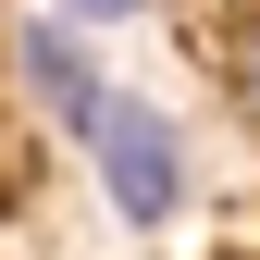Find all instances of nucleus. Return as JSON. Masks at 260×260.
<instances>
[{"instance_id":"f257e3e1","label":"nucleus","mask_w":260,"mask_h":260,"mask_svg":"<svg viewBox=\"0 0 260 260\" xmlns=\"http://www.w3.org/2000/svg\"><path fill=\"white\" fill-rule=\"evenodd\" d=\"M75 149H87L100 199L137 223V236H161V223L186 211V137H174V112H149V100H137V87H112V100L75 124Z\"/></svg>"},{"instance_id":"20e7f679","label":"nucleus","mask_w":260,"mask_h":260,"mask_svg":"<svg viewBox=\"0 0 260 260\" xmlns=\"http://www.w3.org/2000/svg\"><path fill=\"white\" fill-rule=\"evenodd\" d=\"M75 13H149V0H75Z\"/></svg>"},{"instance_id":"f03ea898","label":"nucleus","mask_w":260,"mask_h":260,"mask_svg":"<svg viewBox=\"0 0 260 260\" xmlns=\"http://www.w3.org/2000/svg\"><path fill=\"white\" fill-rule=\"evenodd\" d=\"M13 62H25V100H38V112L62 124V137H75V124L112 100L100 50H87V38H62V25H25V38H13Z\"/></svg>"},{"instance_id":"7ed1b4c3","label":"nucleus","mask_w":260,"mask_h":260,"mask_svg":"<svg viewBox=\"0 0 260 260\" xmlns=\"http://www.w3.org/2000/svg\"><path fill=\"white\" fill-rule=\"evenodd\" d=\"M223 75H236V112L260 124V0L236 13V38H223Z\"/></svg>"}]
</instances>
